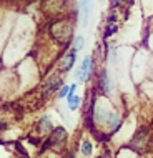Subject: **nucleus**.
Wrapping results in <instances>:
<instances>
[{
    "label": "nucleus",
    "mask_w": 153,
    "mask_h": 158,
    "mask_svg": "<svg viewBox=\"0 0 153 158\" xmlns=\"http://www.w3.org/2000/svg\"><path fill=\"white\" fill-rule=\"evenodd\" d=\"M93 72H95V55H85L78 70L75 72L76 83H87L93 77Z\"/></svg>",
    "instance_id": "nucleus-1"
},
{
    "label": "nucleus",
    "mask_w": 153,
    "mask_h": 158,
    "mask_svg": "<svg viewBox=\"0 0 153 158\" xmlns=\"http://www.w3.org/2000/svg\"><path fill=\"white\" fill-rule=\"evenodd\" d=\"M76 55H78V52H76L73 47L62 53L60 62H58V70H60V73H68V72H72V68L75 67V62H76Z\"/></svg>",
    "instance_id": "nucleus-2"
},
{
    "label": "nucleus",
    "mask_w": 153,
    "mask_h": 158,
    "mask_svg": "<svg viewBox=\"0 0 153 158\" xmlns=\"http://www.w3.org/2000/svg\"><path fill=\"white\" fill-rule=\"evenodd\" d=\"M97 90L103 95H108V93L113 92V80L110 78V73L107 68H101L98 78H97Z\"/></svg>",
    "instance_id": "nucleus-3"
},
{
    "label": "nucleus",
    "mask_w": 153,
    "mask_h": 158,
    "mask_svg": "<svg viewBox=\"0 0 153 158\" xmlns=\"http://www.w3.org/2000/svg\"><path fill=\"white\" fill-rule=\"evenodd\" d=\"M148 142H150V130L148 128H142L140 131H137V135L130 142V148L131 150H143L148 145Z\"/></svg>",
    "instance_id": "nucleus-4"
},
{
    "label": "nucleus",
    "mask_w": 153,
    "mask_h": 158,
    "mask_svg": "<svg viewBox=\"0 0 153 158\" xmlns=\"http://www.w3.org/2000/svg\"><path fill=\"white\" fill-rule=\"evenodd\" d=\"M90 14H92V0H78V20L83 28L88 27Z\"/></svg>",
    "instance_id": "nucleus-5"
},
{
    "label": "nucleus",
    "mask_w": 153,
    "mask_h": 158,
    "mask_svg": "<svg viewBox=\"0 0 153 158\" xmlns=\"http://www.w3.org/2000/svg\"><path fill=\"white\" fill-rule=\"evenodd\" d=\"M62 78H60V75H53V77H50L48 80H47V83H45V87H43V93L45 95H48V93H55V92H58L62 88Z\"/></svg>",
    "instance_id": "nucleus-6"
},
{
    "label": "nucleus",
    "mask_w": 153,
    "mask_h": 158,
    "mask_svg": "<svg viewBox=\"0 0 153 158\" xmlns=\"http://www.w3.org/2000/svg\"><path fill=\"white\" fill-rule=\"evenodd\" d=\"M118 30H120L118 22H105V28H103V33H101V40L108 42V38L113 37L115 33H118Z\"/></svg>",
    "instance_id": "nucleus-7"
},
{
    "label": "nucleus",
    "mask_w": 153,
    "mask_h": 158,
    "mask_svg": "<svg viewBox=\"0 0 153 158\" xmlns=\"http://www.w3.org/2000/svg\"><path fill=\"white\" fill-rule=\"evenodd\" d=\"M65 138H67V131L63 130L62 127L53 128V131H52V133H50V136H48V140H50V143H52V145H58V143H62Z\"/></svg>",
    "instance_id": "nucleus-8"
},
{
    "label": "nucleus",
    "mask_w": 153,
    "mask_h": 158,
    "mask_svg": "<svg viewBox=\"0 0 153 158\" xmlns=\"http://www.w3.org/2000/svg\"><path fill=\"white\" fill-rule=\"evenodd\" d=\"M53 131V123L48 117H43L38 120V133L42 135H50Z\"/></svg>",
    "instance_id": "nucleus-9"
},
{
    "label": "nucleus",
    "mask_w": 153,
    "mask_h": 158,
    "mask_svg": "<svg viewBox=\"0 0 153 158\" xmlns=\"http://www.w3.org/2000/svg\"><path fill=\"white\" fill-rule=\"evenodd\" d=\"M67 106H68L70 112H76V110L82 106V97H78V95H68V97H67Z\"/></svg>",
    "instance_id": "nucleus-10"
},
{
    "label": "nucleus",
    "mask_w": 153,
    "mask_h": 158,
    "mask_svg": "<svg viewBox=\"0 0 153 158\" xmlns=\"http://www.w3.org/2000/svg\"><path fill=\"white\" fill-rule=\"evenodd\" d=\"M93 143L90 140H83V142H80V153L85 156V158H90L92 153H93Z\"/></svg>",
    "instance_id": "nucleus-11"
},
{
    "label": "nucleus",
    "mask_w": 153,
    "mask_h": 158,
    "mask_svg": "<svg viewBox=\"0 0 153 158\" xmlns=\"http://www.w3.org/2000/svg\"><path fill=\"white\" fill-rule=\"evenodd\" d=\"M72 47H73L76 52H82V50L85 48V38L82 35L73 37V40H72Z\"/></svg>",
    "instance_id": "nucleus-12"
},
{
    "label": "nucleus",
    "mask_w": 153,
    "mask_h": 158,
    "mask_svg": "<svg viewBox=\"0 0 153 158\" xmlns=\"http://www.w3.org/2000/svg\"><path fill=\"white\" fill-rule=\"evenodd\" d=\"M68 93H70V85L63 83V85H62V88L57 92V98H58V100H67Z\"/></svg>",
    "instance_id": "nucleus-13"
},
{
    "label": "nucleus",
    "mask_w": 153,
    "mask_h": 158,
    "mask_svg": "<svg viewBox=\"0 0 153 158\" xmlns=\"http://www.w3.org/2000/svg\"><path fill=\"white\" fill-rule=\"evenodd\" d=\"M123 2H125V0H112V7H113V8H118Z\"/></svg>",
    "instance_id": "nucleus-14"
},
{
    "label": "nucleus",
    "mask_w": 153,
    "mask_h": 158,
    "mask_svg": "<svg viewBox=\"0 0 153 158\" xmlns=\"http://www.w3.org/2000/svg\"><path fill=\"white\" fill-rule=\"evenodd\" d=\"M0 145H2V140H0Z\"/></svg>",
    "instance_id": "nucleus-15"
}]
</instances>
